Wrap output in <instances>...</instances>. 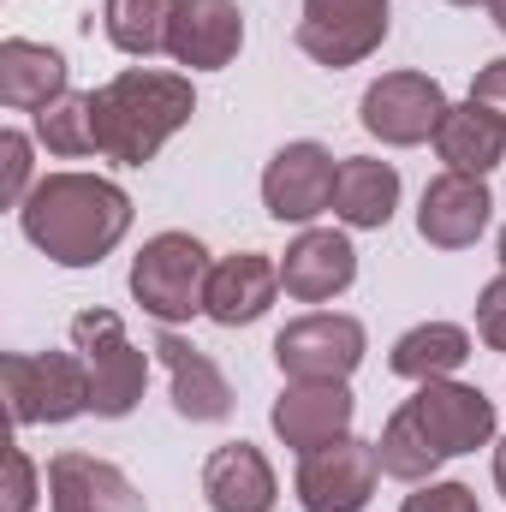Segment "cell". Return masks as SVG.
<instances>
[{
  "mask_svg": "<svg viewBox=\"0 0 506 512\" xmlns=\"http://www.w3.org/2000/svg\"><path fill=\"white\" fill-rule=\"evenodd\" d=\"M18 227L48 262L96 268L131 233V197L102 173H42L18 209Z\"/></svg>",
  "mask_w": 506,
  "mask_h": 512,
  "instance_id": "6da1fadb",
  "label": "cell"
},
{
  "mask_svg": "<svg viewBox=\"0 0 506 512\" xmlns=\"http://www.w3.org/2000/svg\"><path fill=\"white\" fill-rule=\"evenodd\" d=\"M191 114H197V90L185 72L131 66L96 90V155L120 167H143L161 155L173 131L191 126Z\"/></svg>",
  "mask_w": 506,
  "mask_h": 512,
  "instance_id": "7a4b0ae2",
  "label": "cell"
},
{
  "mask_svg": "<svg viewBox=\"0 0 506 512\" xmlns=\"http://www.w3.org/2000/svg\"><path fill=\"white\" fill-rule=\"evenodd\" d=\"M209 274H215V262H209V245L197 233H155L131 256V298L161 328H179V322L203 316Z\"/></svg>",
  "mask_w": 506,
  "mask_h": 512,
  "instance_id": "3957f363",
  "label": "cell"
},
{
  "mask_svg": "<svg viewBox=\"0 0 506 512\" xmlns=\"http://www.w3.org/2000/svg\"><path fill=\"white\" fill-rule=\"evenodd\" d=\"M0 387H6V411H12L18 429L72 423L96 405L90 364L78 352H6L0 358Z\"/></svg>",
  "mask_w": 506,
  "mask_h": 512,
  "instance_id": "277c9868",
  "label": "cell"
},
{
  "mask_svg": "<svg viewBox=\"0 0 506 512\" xmlns=\"http://www.w3.org/2000/svg\"><path fill=\"white\" fill-rule=\"evenodd\" d=\"M72 352L90 364V387H96V417H131L143 387H149V352L131 346L126 322L114 310H78L72 316Z\"/></svg>",
  "mask_w": 506,
  "mask_h": 512,
  "instance_id": "5b68a950",
  "label": "cell"
},
{
  "mask_svg": "<svg viewBox=\"0 0 506 512\" xmlns=\"http://www.w3.org/2000/svg\"><path fill=\"white\" fill-rule=\"evenodd\" d=\"M370 352V334L358 316L340 310H310L274 334V364L286 382H346Z\"/></svg>",
  "mask_w": 506,
  "mask_h": 512,
  "instance_id": "8992f818",
  "label": "cell"
},
{
  "mask_svg": "<svg viewBox=\"0 0 506 512\" xmlns=\"http://www.w3.org/2000/svg\"><path fill=\"white\" fill-rule=\"evenodd\" d=\"M447 90L429 72H381L358 102V120L370 137H381L387 149H411V143H435V131L447 120Z\"/></svg>",
  "mask_w": 506,
  "mask_h": 512,
  "instance_id": "52a82bcc",
  "label": "cell"
},
{
  "mask_svg": "<svg viewBox=\"0 0 506 512\" xmlns=\"http://www.w3.org/2000/svg\"><path fill=\"white\" fill-rule=\"evenodd\" d=\"M334 179H340L334 149H322L316 137H298L274 149V161L262 167V209L280 227H310L316 215L334 209Z\"/></svg>",
  "mask_w": 506,
  "mask_h": 512,
  "instance_id": "ba28073f",
  "label": "cell"
},
{
  "mask_svg": "<svg viewBox=\"0 0 506 512\" xmlns=\"http://www.w3.org/2000/svg\"><path fill=\"white\" fill-rule=\"evenodd\" d=\"M387 0H304V18H298V48L328 66V72H346L358 60H370L381 42H387Z\"/></svg>",
  "mask_w": 506,
  "mask_h": 512,
  "instance_id": "9c48e42d",
  "label": "cell"
},
{
  "mask_svg": "<svg viewBox=\"0 0 506 512\" xmlns=\"http://www.w3.org/2000/svg\"><path fill=\"white\" fill-rule=\"evenodd\" d=\"M376 483H381L376 441H358V435L304 453L298 459V477H292L304 512H364L370 495H376Z\"/></svg>",
  "mask_w": 506,
  "mask_h": 512,
  "instance_id": "30bf717a",
  "label": "cell"
},
{
  "mask_svg": "<svg viewBox=\"0 0 506 512\" xmlns=\"http://www.w3.org/2000/svg\"><path fill=\"white\" fill-rule=\"evenodd\" d=\"M352 417H358V399L346 382H286L280 399L268 405V429L304 459L316 447H334L352 435Z\"/></svg>",
  "mask_w": 506,
  "mask_h": 512,
  "instance_id": "8fae6325",
  "label": "cell"
},
{
  "mask_svg": "<svg viewBox=\"0 0 506 512\" xmlns=\"http://www.w3.org/2000/svg\"><path fill=\"white\" fill-rule=\"evenodd\" d=\"M405 405H411V417L423 423V435H429L447 459L477 453V447L495 441V399L471 382H453V376H447V382H417V393H411Z\"/></svg>",
  "mask_w": 506,
  "mask_h": 512,
  "instance_id": "7c38bea8",
  "label": "cell"
},
{
  "mask_svg": "<svg viewBox=\"0 0 506 512\" xmlns=\"http://www.w3.org/2000/svg\"><path fill=\"white\" fill-rule=\"evenodd\" d=\"M489 215H495V197H489V179L477 173H441L423 185V203H417V233L435 245V251H465L489 233Z\"/></svg>",
  "mask_w": 506,
  "mask_h": 512,
  "instance_id": "4fadbf2b",
  "label": "cell"
},
{
  "mask_svg": "<svg viewBox=\"0 0 506 512\" xmlns=\"http://www.w3.org/2000/svg\"><path fill=\"white\" fill-rule=\"evenodd\" d=\"M245 48V12L239 0H179L173 6V30H167V54L185 72H221L233 66Z\"/></svg>",
  "mask_w": 506,
  "mask_h": 512,
  "instance_id": "5bb4252c",
  "label": "cell"
},
{
  "mask_svg": "<svg viewBox=\"0 0 506 512\" xmlns=\"http://www.w3.org/2000/svg\"><path fill=\"white\" fill-rule=\"evenodd\" d=\"M358 280V251L334 227H304L280 256V292L298 304H328Z\"/></svg>",
  "mask_w": 506,
  "mask_h": 512,
  "instance_id": "9a60e30c",
  "label": "cell"
},
{
  "mask_svg": "<svg viewBox=\"0 0 506 512\" xmlns=\"http://www.w3.org/2000/svg\"><path fill=\"white\" fill-rule=\"evenodd\" d=\"M48 507L54 512H149L137 483L96 453H54L48 459Z\"/></svg>",
  "mask_w": 506,
  "mask_h": 512,
  "instance_id": "2e32d148",
  "label": "cell"
},
{
  "mask_svg": "<svg viewBox=\"0 0 506 512\" xmlns=\"http://www.w3.org/2000/svg\"><path fill=\"white\" fill-rule=\"evenodd\" d=\"M149 352L167 364L173 411H179L185 423H221V417H233V382L221 376V364H215L209 352H197V346H191L185 334H173V328H161Z\"/></svg>",
  "mask_w": 506,
  "mask_h": 512,
  "instance_id": "e0dca14e",
  "label": "cell"
},
{
  "mask_svg": "<svg viewBox=\"0 0 506 512\" xmlns=\"http://www.w3.org/2000/svg\"><path fill=\"white\" fill-rule=\"evenodd\" d=\"M274 292H280V262H268L262 251H233L209 274L203 316L221 322V328H251L274 310Z\"/></svg>",
  "mask_w": 506,
  "mask_h": 512,
  "instance_id": "ac0fdd59",
  "label": "cell"
},
{
  "mask_svg": "<svg viewBox=\"0 0 506 512\" xmlns=\"http://www.w3.org/2000/svg\"><path fill=\"white\" fill-rule=\"evenodd\" d=\"M66 90H72V66H66L60 48L30 42V36H6L0 42V102L12 114H42Z\"/></svg>",
  "mask_w": 506,
  "mask_h": 512,
  "instance_id": "d6986e66",
  "label": "cell"
},
{
  "mask_svg": "<svg viewBox=\"0 0 506 512\" xmlns=\"http://www.w3.org/2000/svg\"><path fill=\"white\" fill-rule=\"evenodd\" d=\"M203 495L215 512H274L280 501V483H274V465L268 453L251 441H227L209 453L203 465Z\"/></svg>",
  "mask_w": 506,
  "mask_h": 512,
  "instance_id": "ffe728a7",
  "label": "cell"
},
{
  "mask_svg": "<svg viewBox=\"0 0 506 512\" xmlns=\"http://www.w3.org/2000/svg\"><path fill=\"white\" fill-rule=\"evenodd\" d=\"M435 155L447 161V173H477V179H489L506 161V120L495 108H483V102L465 96V102L447 108V120L435 131Z\"/></svg>",
  "mask_w": 506,
  "mask_h": 512,
  "instance_id": "44dd1931",
  "label": "cell"
},
{
  "mask_svg": "<svg viewBox=\"0 0 506 512\" xmlns=\"http://www.w3.org/2000/svg\"><path fill=\"white\" fill-rule=\"evenodd\" d=\"M399 209V167L376 155H346L334 179V215L352 233H381Z\"/></svg>",
  "mask_w": 506,
  "mask_h": 512,
  "instance_id": "7402d4cb",
  "label": "cell"
},
{
  "mask_svg": "<svg viewBox=\"0 0 506 512\" xmlns=\"http://www.w3.org/2000/svg\"><path fill=\"white\" fill-rule=\"evenodd\" d=\"M465 358H471V334L459 322H417L393 340L387 370L405 382H447L453 370H465Z\"/></svg>",
  "mask_w": 506,
  "mask_h": 512,
  "instance_id": "603a6c76",
  "label": "cell"
},
{
  "mask_svg": "<svg viewBox=\"0 0 506 512\" xmlns=\"http://www.w3.org/2000/svg\"><path fill=\"white\" fill-rule=\"evenodd\" d=\"M376 459H381V477L393 483H435V471L447 465V453L423 435V423L411 417V405H399L387 423H381V441H376Z\"/></svg>",
  "mask_w": 506,
  "mask_h": 512,
  "instance_id": "cb8c5ba5",
  "label": "cell"
},
{
  "mask_svg": "<svg viewBox=\"0 0 506 512\" xmlns=\"http://www.w3.org/2000/svg\"><path fill=\"white\" fill-rule=\"evenodd\" d=\"M173 6H179V0H102V30H108V42H114L120 54H131V60L167 54Z\"/></svg>",
  "mask_w": 506,
  "mask_h": 512,
  "instance_id": "d4e9b609",
  "label": "cell"
},
{
  "mask_svg": "<svg viewBox=\"0 0 506 512\" xmlns=\"http://www.w3.org/2000/svg\"><path fill=\"white\" fill-rule=\"evenodd\" d=\"M36 120V143L48 155H96V90H66L60 102H48Z\"/></svg>",
  "mask_w": 506,
  "mask_h": 512,
  "instance_id": "484cf974",
  "label": "cell"
},
{
  "mask_svg": "<svg viewBox=\"0 0 506 512\" xmlns=\"http://www.w3.org/2000/svg\"><path fill=\"white\" fill-rule=\"evenodd\" d=\"M30 137L24 131H0V203L6 209H24L30 197Z\"/></svg>",
  "mask_w": 506,
  "mask_h": 512,
  "instance_id": "4316f807",
  "label": "cell"
},
{
  "mask_svg": "<svg viewBox=\"0 0 506 512\" xmlns=\"http://www.w3.org/2000/svg\"><path fill=\"white\" fill-rule=\"evenodd\" d=\"M42 483H36V459L24 447H6V489H0V512H36Z\"/></svg>",
  "mask_w": 506,
  "mask_h": 512,
  "instance_id": "83f0119b",
  "label": "cell"
},
{
  "mask_svg": "<svg viewBox=\"0 0 506 512\" xmlns=\"http://www.w3.org/2000/svg\"><path fill=\"white\" fill-rule=\"evenodd\" d=\"M399 512H483L471 483H417V495H405Z\"/></svg>",
  "mask_w": 506,
  "mask_h": 512,
  "instance_id": "f1b7e54d",
  "label": "cell"
},
{
  "mask_svg": "<svg viewBox=\"0 0 506 512\" xmlns=\"http://www.w3.org/2000/svg\"><path fill=\"white\" fill-rule=\"evenodd\" d=\"M477 334L489 352H506V268L477 292Z\"/></svg>",
  "mask_w": 506,
  "mask_h": 512,
  "instance_id": "f546056e",
  "label": "cell"
},
{
  "mask_svg": "<svg viewBox=\"0 0 506 512\" xmlns=\"http://www.w3.org/2000/svg\"><path fill=\"white\" fill-rule=\"evenodd\" d=\"M471 102H483V108H495L506 120V60H489L477 78H471Z\"/></svg>",
  "mask_w": 506,
  "mask_h": 512,
  "instance_id": "4dcf8cb0",
  "label": "cell"
},
{
  "mask_svg": "<svg viewBox=\"0 0 506 512\" xmlns=\"http://www.w3.org/2000/svg\"><path fill=\"white\" fill-rule=\"evenodd\" d=\"M495 489H501V501H506V435H501V447H495Z\"/></svg>",
  "mask_w": 506,
  "mask_h": 512,
  "instance_id": "1f68e13d",
  "label": "cell"
},
{
  "mask_svg": "<svg viewBox=\"0 0 506 512\" xmlns=\"http://www.w3.org/2000/svg\"><path fill=\"white\" fill-rule=\"evenodd\" d=\"M489 18H495V30L506 36V0H489Z\"/></svg>",
  "mask_w": 506,
  "mask_h": 512,
  "instance_id": "d6a6232c",
  "label": "cell"
},
{
  "mask_svg": "<svg viewBox=\"0 0 506 512\" xmlns=\"http://www.w3.org/2000/svg\"><path fill=\"white\" fill-rule=\"evenodd\" d=\"M447 6H489V0H447Z\"/></svg>",
  "mask_w": 506,
  "mask_h": 512,
  "instance_id": "836d02e7",
  "label": "cell"
},
{
  "mask_svg": "<svg viewBox=\"0 0 506 512\" xmlns=\"http://www.w3.org/2000/svg\"><path fill=\"white\" fill-rule=\"evenodd\" d=\"M501 268H506V227H501Z\"/></svg>",
  "mask_w": 506,
  "mask_h": 512,
  "instance_id": "e575fe53",
  "label": "cell"
}]
</instances>
